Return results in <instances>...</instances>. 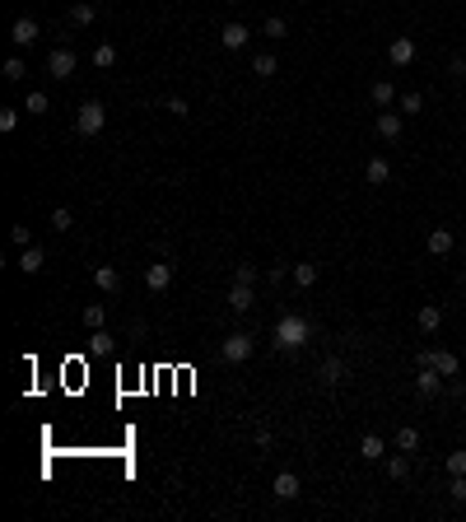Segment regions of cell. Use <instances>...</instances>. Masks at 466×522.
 Returning <instances> with one entry per match:
<instances>
[{"mask_svg":"<svg viewBox=\"0 0 466 522\" xmlns=\"http://www.w3.org/2000/svg\"><path fill=\"white\" fill-rule=\"evenodd\" d=\"M312 340V326L308 317H298V313H284L275 322V350H303Z\"/></svg>","mask_w":466,"mask_h":522,"instance_id":"1","label":"cell"},{"mask_svg":"<svg viewBox=\"0 0 466 522\" xmlns=\"http://www.w3.org/2000/svg\"><path fill=\"white\" fill-rule=\"evenodd\" d=\"M103 126H108L103 103H79V112H75V131L79 136H103Z\"/></svg>","mask_w":466,"mask_h":522,"instance_id":"2","label":"cell"},{"mask_svg":"<svg viewBox=\"0 0 466 522\" xmlns=\"http://www.w3.org/2000/svg\"><path fill=\"white\" fill-rule=\"evenodd\" d=\"M419 369H438L443 378H457V369H462V359L452 350H419V359H415Z\"/></svg>","mask_w":466,"mask_h":522,"instance_id":"3","label":"cell"},{"mask_svg":"<svg viewBox=\"0 0 466 522\" xmlns=\"http://www.w3.org/2000/svg\"><path fill=\"white\" fill-rule=\"evenodd\" d=\"M224 359H229V364H248L252 359V331H229V336H224Z\"/></svg>","mask_w":466,"mask_h":522,"instance_id":"4","label":"cell"},{"mask_svg":"<svg viewBox=\"0 0 466 522\" xmlns=\"http://www.w3.org/2000/svg\"><path fill=\"white\" fill-rule=\"evenodd\" d=\"M75 52H70V47H56V52H47V75L51 79H70L75 75Z\"/></svg>","mask_w":466,"mask_h":522,"instance_id":"5","label":"cell"},{"mask_svg":"<svg viewBox=\"0 0 466 522\" xmlns=\"http://www.w3.org/2000/svg\"><path fill=\"white\" fill-rule=\"evenodd\" d=\"M38 33H42V29H38V19L19 15L15 24H10V42H15V47H33V42H38Z\"/></svg>","mask_w":466,"mask_h":522,"instance_id":"6","label":"cell"},{"mask_svg":"<svg viewBox=\"0 0 466 522\" xmlns=\"http://www.w3.org/2000/svg\"><path fill=\"white\" fill-rule=\"evenodd\" d=\"M145 285L154 294H163L172 285V261H150V271H145Z\"/></svg>","mask_w":466,"mask_h":522,"instance_id":"7","label":"cell"},{"mask_svg":"<svg viewBox=\"0 0 466 522\" xmlns=\"http://www.w3.org/2000/svg\"><path fill=\"white\" fill-rule=\"evenodd\" d=\"M248 24H238V19H233V24H224V29H219V42L229 47V52H243V47H248Z\"/></svg>","mask_w":466,"mask_h":522,"instance_id":"8","label":"cell"},{"mask_svg":"<svg viewBox=\"0 0 466 522\" xmlns=\"http://www.w3.org/2000/svg\"><path fill=\"white\" fill-rule=\"evenodd\" d=\"M93 285H98L103 294H117V290H122V271L103 261V266H93Z\"/></svg>","mask_w":466,"mask_h":522,"instance_id":"9","label":"cell"},{"mask_svg":"<svg viewBox=\"0 0 466 522\" xmlns=\"http://www.w3.org/2000/svg\"><path fill=\"white\" fill-rule=\"evenodd\" d=\"M298 490H303V480H298L294 471H280L275 485H271V494H275V499H298Z\"/></svg>","mask_w":466,"mask_h":522,"instance_id":"10","label":"cell"},{"mask_svg":"<svg viewBox=\"0 0 466 522\" xmlns=\"http://www.w3.org/2000/svg\"><path fill=\"white\" fill-rule=\"evenodd\" d=\"M401 122H405V112H378V136L401 140Z\"/></svg>","mask_w":466,"mask_h":522,"instance_id":"11","label":"cell"},{"mask_svg":"<svg viewBox=\"0 0 466 522\" xmlns=\"http://www.w3.org/2000/svg\"><path fill=\"white\" fill-rule=\"evenodd\" d=\"M387 61H392V65H410V61H415V42H410V38H392Z\"/></svg>","mask_w":466,"mask_h":522,"instance_id":"12","label":"cell"},{"mask_svg":"<svg viewBox=\"0 0 466 522\" xmlns=\"http://www.w3.org/2000/svg\"><path fill=\"white\" fill-rule=\"evenodd\" d=\"M364 177H369V187H387L392 182V164L387 159H369V164H364Z\"/></svg>","mask_w":466,"mask_h":522,"instance_id":"13","label":"cell"},{"mask_svg":"<svg viewBox=\"0 0 466 522\" xmlns=\"http://www.w3.org/2000/svg\"><path fill=\"white\" fill-rule=\"evenodd\" d=\"M438 387H443V373L438 369H419L415 373V392L419 397H438Z\"/></svg>","mask_w":466,"mask_h":522,"instance_id":"14","label":"cell"},{"mask_svg":"<svg viewBox=\"0 0 466 522\" xmlns=\"http://www.w3.org/2000/svg\"><path fill=\"white\" fill-rule=\"evenodd\" d=\"M424 247H429L434 257H452V247H457V238H452V229H434Z\"/></svg>","mask_w":466,"mask_h":522,"instance_id":"15","label":"cell"},{"mask_svg":"<svg viewBox=\"0 0 466 522\" xmlns=\"http://www.w3.org/2000/svg\"><path fill=\"white\" fill-rule=\"evenodd\" d=\"M93 19H98V5H93V0H75V5H70V24H75V29H89Z\"/></svg>","mask_w":466,"mask_h":522,"instance_id":"16","label":"cell"},{"mask_svg":"<svg viewBox=\"0 0 466 522\" xmlns=\"http://www.w3.org/2000/svg\"><path fill=\"white\" fill-rule=\"evenodd\" d=\"M42 266H47L42 247H24V252H19V271H24V276H38Z\"/></svg>","mask_w":466,"mask_h":522,"instance_id":"17","label":"cell"},{"mask_svg":"<svg viewBox=\"0 0 466 522\" xmlns=\"http://www.w3.org/2000/svg\"><path fill=\"white\" fill-rule=\"evenodd\" d=\"M317 378H322V387H336L345 378V359H322V369H317Z\"/></svg>","mask_w":466,"mask_h":522,"instance_id":"18","label":"cell"},{"mask_svg":"<svg viewBox=\"0 0 466 522\" xmlns=\"http://www.w3.org/2000/svg\"><path fill=\"white\" fill-rule=\"evenodd\" d=\"M369 98H373V108H392V98H396V84L392 79H378L369 89Z\"/></svg>","mask_w":466,"mask_h":522,"instance_id":"19","label":"cell"},{"mask_svg":"<svg viewBox=\"0 0 466 522\" xmlns=\"http://www.w3.org/2000/svg\"><path fill=\"white\" fill-rule=\"evenodd\" d=\"M415 322H419V331H438V326H443V308H438V303H424Z\"/></svg>","mask_w":466,"mask_h":522,"instance_id":"20","label":"cell"},{"mask_svg":"<svg viewBox=\"0 0 466 522\" xmlns=\"http://www.w3.org/2000/svg\"><path fill=\"white\" fill-rule=\"evenodd\" d=\"M294 285L298 290H312V285H317V261H294Z\"/></svg>","mask_w":466,"mask_h":522,"instance_id":"21","label":"cell"},{"mask_svg":"<svg viewBox=\"0 0 466 522\" xmlns=\"http://www.w3.org/2000/svg\"><path fill=\"white\" fill-rule=\"evenodd\" d=\"M229 308H233V313H248V308H252V285H238V280H233V290H229Z\"/></svg>","mask_w":466,"mask_h":522,"instance_id":"22","label":"cell"},{"mask_svg":"<svg viewBox=\"0 0 466 522\" xmlns=\"http://www.w3.org/2000/svg\"><path fill=\"white\" fill-rule=\"evenodd\" d=\"M93 65H98V70H112V65H117V47L112 42H98L93 47V56H89Z\"/></svg>","mask_w":466,"mask_h":522,"instance_id":"23","label":"cell"},{"mask_svg":"<svg viewBox=\"0 0 466 522\" xmlns=\"http://www.w3.org/2000/svg\"><path fill=\"white\" fill-rule=\"evenodd\" d=\"M359 452H364V461H378L383 452H387V443H383L378 434H364V438H359Z\"/></svg>","mask_w":466,"mask_h":522,"instance_id":"24","label":"cell"},{"mask_svg":"<svg viewBox=\"0 0 466 522\" xmlns=\"http://www.w3.org/2000/svg\"><path fill=\"white\" fill-rule=\"evenodd\" d=\"M275 70H280V61L271 56V52H262V56H252V75H257V79H271Z\"/></svg>","mask_w":466,"mask_h":522,"instance_id":"25","label":"cell"},{"mask_svg":"<svg viewBox=\"0 0 466 522\" xmlns=\"http://www.w3.org/2000/svg\"><path fill=\"white\" fill-rule=\"evenodd\" d=\"M47 108H51V98H47L42 89H29V98H24V112H29V117H42Z\"/></svg>","mask_w":466,"mask_h":522,"instance_id":"26","label":"cell"},{"mask_svg":"<svg viewBox=\"0 0 466 522\" xmlns=\"http://www.w3.org/2000/svg\"><path fill=\"white\" fill-rule=\"evenodd\" d=\"M84 326H89V331H103V326H108V308L89 303V308H84Z\"/></svg>","mask_w":466,"mask_h":522,"instance_id":"27","label":"cell"},{"mask_svg":"<svg viewBox=\"0 0 466 522\" xmlns=\"http://www.w3.org/2000/svg\"><path fill=\"white\" fill-rule=\"evenodd\" d=\"M396 448H401V452H415V448H419V429L401 425V429H396Z\"/></svg>","mask_w":466,"mask_h":522,"instance_id":"28","label":"cell"},{"mask_svg":"<svg viewBox=\"0 0 466 522\" xmlns=\"http://www.w3.org/2000/svg\"><path fill=\"white\" fill-rule=\"evenodd\" d=\"M70 224H75V215H70L65 205H56V210H51V229H56V233H65Z\"/></svg>","mask_w":466,"mask_h":522,"instance_id":"29","label":"cell"},{"mask_svg":"<svg viewBox=\"0 0 466 522\" xmlns=\"http://www.w3.org/2000/svg\"><path fill=\"white\" fill-rule=\"evenodd\" d=\"M24 75H29V65L19 61V56H10V61H5V79H10V84H19Z\"/></svg>","mask_w":466,"mask_h":522,"instance_id":"30","label":"cell"},{"mask_svg":"<svg viewBox=\"0 0 466 522\" xmlns=\"http://www.w3.org/2000/svg\"><path fill=\"white\" fill-rule=\"evenodd\" d=\"M262 33H266V38H284V33H289V24H284L280 15H271V19L262 24Z\"/></svg>","mask_w":466,"mask_h":522,"instance_id":"31","label":"cell"},{"mask_svg":"<svg viewBox=\"0 0 466 522\" xmlns=\"http://www.w3.org/2000/svg\"><path fill=\"white\" fill-rule=\"evenodd\" d=\"M405 471H410V461H405V452H396V457H387V476L405 480Z\"/></svg>","mask_w":466,"mask_h":522,"instance_id":"32","label":"cell"},{"mask_svg":"<svg viewBox=\"0 0 466 522\" xmlns=\"http://www.w3.org/2000/svg\"><path fill=\"white\" fill-rule=\"evenodd\" d=\"M233 280H238V285H257V266H252V261H238Z\"/></svg>","mask_w":466,"mask_h":522,"instance_id":"33","label":"cell"},{"mask_svg":"<svg viewBox=\"0 0 466 522\" xmlns=\"http://www.w3.org/2000/svg\"><path fill=\"white\" fill-rule=\"evenodd\" d=\"M448 476H466V448H457L448 457Z\"/></svg>","mask_w":466,"mask_h":522,"instance_id":"34","label":"cell"},{"mask_svg":"<svg viewBox=\"0 0 466 522\" xmlns=\"http://www.w3.org/2000/svg\"><path fill=\"white\" fill-rule=\"evenodd\" d=\"M448 494H452V504H466V476H452Z\"/></svg>","mask_w":466,"mask_h":522,"instance_id":"35","label":"cell"},{"mask_svg":"<svg viewBox=\"0 0 466 522\" xmlns=\"http://www.w3.org/2000/svg\"><path fill=\"white\" fill-rule=\"evenodd\" d=\"M419 108H424V93H405V98H401V112H405V117H410V112H419Z\"/></svg>","mask_w":466,"mask_h":522,"instance_id":"36","label":"cell"},{"mask_svg":"<svg viewBox=\"0 0 466 522\" xmlns=\"http://www.w3.org/2000/svg\"><path fill=\"white\" fill-rule=\"evenodd\" d=\"M10 238H15L19 247H33V233H29V224H15V229H10Z\"/></svg>","mask_w":466,"mask_h":522,"instance_id":"37","label":"cell"},{"mask_svg":"<svg viewBox=\"0 0 466 522\" xmlns=\"http://www.w3.org/2000/svg\"><path fill=\"white\" fill-rule=\"evenodd\" d=\"M93 350H98V354H112L117 345H112V336H103V331H93Z\"/></svg>","mask_w":466,"mask_h":522,"instance_id":"38","label":"cell"},{"mask_svg":"<svg viewBox=\"0 0 466 522\" xmlns=\"http://www.w3.org/2000/svg\"><path fill=\"white\" fill-rule=\"evenodd\" d=\"M15 126H19V112L5 108V112H0V131H15Z\"/></svg>","mask_w":466,"mask_h":522,"instance_id":"39","label":"cell"},{"mask_svg":"<svg viewBox=\"0 0 466 522\" xmlns=\"http://www.w3.org/2000/svg\"><path fill=\"white\" fill-rule=\"evenodd\" d=\"M168 112H177V117H186V112H191V108H186V98H168Z\"/></svg>","mask_w":466,"mask_h":522,"instance_id":"40","label":"cell"},{"mask_svg":"<svg viewBox=\"0 0 466 522\" xmlns=\"http://www.w3.org/2000/svg\"><path fill=\"white\" fill-rule=\"evenodd\" d=\"M462 257H466V243H462Z\"/></svg>","mask_w":466,"mask_h":522,"instance_id":"41","label":"cell"}]
</instances>
